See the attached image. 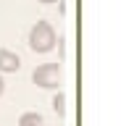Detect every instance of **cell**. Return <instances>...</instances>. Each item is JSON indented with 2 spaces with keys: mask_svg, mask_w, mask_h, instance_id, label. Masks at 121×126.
<instances>
[{
  "mask_svg": "<svg viewBox=\"0 0 121 126\" xmlns=\"http://www.w3.org/2000/svg\"><path fill=\"white\" fill-rule=\"evenodd\" d=\"M55 29L50 26L48 21H37L29 32V47H32L34 53H50L53 47H55Z\"/></svg>",
  "mask_w": 121,
  "mask_h": 126,
  "instance_id": "6da1fadb",
  "label": "cell"
},
{
  "mask_svg": "<svg viewBox=\"0 0 121 126\" xmlns=\"http://www.w3.org/2000/svg\"><path fill=\"white\" fill-rule=\"evenodd\" d=\"M32 81L42 89H58L61 87V63H42L32 71Z\"/></svg>",
  "mask_w": 121,
  "mask_h": 126,
  "instance_id": "7a4b0ae2",
  "label": "cell"
},
{
  "mask_svg": "<svg viewBox=\"0 0 121 126\" xmlns=\"http://www.w3.org/2000/svg\"><path fill=\"white\" fill-rule=\"evenodd\" d=\"M21 68V58L13 50H0V74H16Z\"/></svg>",
  "mask_w": 121,
  "mask_h": 126,
  "instance_id": "3957f363",
  "label": "cell"
},
{
  "mask_svg": "<svg viewBox=\"0 0 121 126\" xmlns=\"http://www.w3.org/2000/svg\"><path fill=\"white\" fill-rule=\"evenodd\" d=\"M18 126H45V118H42L40 113L29 110V113H24V116L18 118Z\"/></svg>",
  "mask_w": 121,
  "mask_h": 126,
  "instance_id": "277c9868",
  "label": "cell"
},
{
  "mask_svg": "<svg viewBox=\"0 0 121 126\" xmlns=\"http://www.w3.org/2000/svg\"><path fill=\"white\" fill-rule=\"evenodd\" d=\"M53 110H55L58 116H63V113H66V94L63 92H58L55 97H53Z\"/></svg>",
  "mask_w": 121,
  "mask_h": 126,
  "instance_id": "5b68a950",
  "label": "cell"
},
{
  "mask_svg": "<svg viewBox=\"0 0 121 126\" xmlns=\"http://www.w3.org/2000/svg\"><path fill=\"white\" fill-rule=\"evenodd\" d=\"M3 89H5V81H3V76H0V94H3Z\"/></svg>",
  "mask_w": 121,
  "mask_h": 126,
  "instance_id": "8992f818",
  "label": "cell"
},
{
  "mask_svg": "<svg viewBox=\"0 0 121 126\" xmlns=\"http://www.w3.org/2000/svg\"><path fill=\"white\" fill-rule=\"evenodd\" d=\"M40 3H55V0H40Z\"/></svg>",
  "mask_w": 121,
  "mask_h": 126,
  "instance_id": "52a82bcc",
  "label": "cell"
}]
</instances>
